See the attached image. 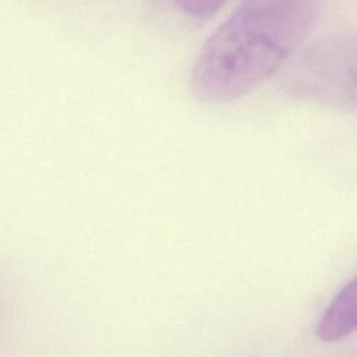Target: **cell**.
<instances>
[{
	"label": "cell",
	"mask_w": 357,
	"mask_h": 357,
	"mask_svg": "<svg viewBox=\"0 0 357 357\" xmlns=\"http://www.w3.org/2000/svg\"><path fill=\"white\" fill-rule=\"evenodd\" d=\"M357 332V276L331 300L317 324V337L325 343L340 342Z\"/></svg>",
	"instance_id": "3"
},
{
	"label": "cell",
	"mask_w": 357,
	"mask_h": 357,
	"mask_svg": "<svg viewBox=\"0 0 357 357\" xmlns=\"http://www.w3.org/2000/svg\"><path fill=\"white\" fill-rule=\"evenodd\" d=\"M317 11L318 0H244L199 50L194 95L223 105L257 89L291 59Z\"/></svg>",
	"instance_id": "1"
},
{
	"label": "cell",
	"mask_w": 357,
	"mask_h": 357,
	"mask_svg": "<svg viewBox=\"0 0 357 357\" xmlns=\"http://www.w3.org/2000/svg\"><path fill=\"white\" fill-rule=\"evenodd\" d=\"M280 85L294 99L357 113V32L301 49L284 64Z\"/></svg>",
	"instance_id": "2"
},
{
	"label": "cell",
	"mask_w": 357,
	"mask_h": 357,
	"mask_svg": "<svg viewBox=\"0 0 357 357\" xmlns=\"http://www.w3.org/2000/svg\"><path fill=\"white\" fill-rule=\"evenodd\" d=\"M176 7L191 18L205 20L212 17L227 0H173Z\"/></svg>",
	"instance_id": "4"
}]
</instances>
